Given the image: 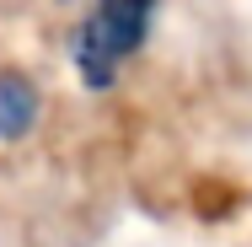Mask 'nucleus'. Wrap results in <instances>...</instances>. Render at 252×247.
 I'll list each match as a JSON object with an SVG mask.
<instances>
[{
    "mask_svg": "<svg viewBox=\"0 0 252 247\" xmlns=\"http://www.w3.org/2000/svg\"><path fill=\"white\" fill-rule=\"evenodd\" d=\"M156 0H97V11L86 16V27L75 33V65L92 86H107L118 75V65L140 49L145 22H151Z\"/></svg>",
    "mask_w": 252,
    "mask_h": 247,
    "instance_id": "nucleus-1",
    "label": "nucleus"
},
{
    "mask_svg": "<svg viewBox=\"0 0 252 247\" xmlns=\"http://www.w3.org/2000/svg\"><path fill=\"white\" fill-rule=\"evenodd\" d=\"M32 118H38L32 81L16 75V70H5V75H0V145H5V140H22V135L32 129Z\"/></svg>",
    "mask_w": 252,
    "mask_h": 247,
    "instance_id": "nucleus-2",
    "label": "nucleus"
}]
</instances>
